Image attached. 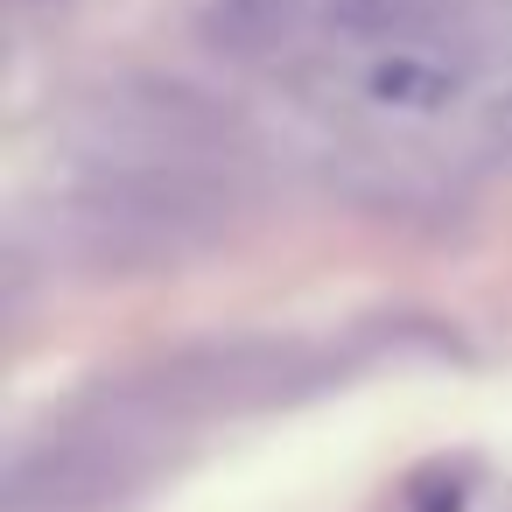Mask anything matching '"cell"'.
Listing matches in <instances>:
<instances>
[{
  "mask_svg": "<svg viewBox=\"0 0 512 512\" xmlns=\"http://www.w3.org/2000/svg\"><path fill=\"white\" fill-rule=\"evenodd\" d=\"M316 22L337 43L386 50V43H428L449 29V0H323Z\"/></svg>",
  "mask_w": 512,
  "mask_h": 512,
  "instance_id": "obj_5",
  "label": "cell"
},
{
  "mask_svg": "<svg viewBox=\"0 0 512 512\" xmlns=\"http://www.w3.org/2000/svg\"><path fill=\"white\" fill-rule=\"evenodd\" d=\"M456 505H463V484H442V477H435V484L414 491V512H456Z\"/></svg>",
  "mask_w": 512,
  "mask_h": 512,
  "instance_id": "obj_6",
  "label": "cell"
},
{
  "mask_svg": "<svg viewBox=\"0 0 512 512\" xmlns=\"http://www.w3.org/2000/svg\"><path fill=\"white\" fill-rule=\"evenodd\" d=\"M358 99L379 113H449L470 92V64L442 50V36L428 43H386L358 57Z\"/></svg>",
  "mask_w": 512,
  "mask_h": 512,
  "instance_id": "obj_3",
  "label": "cell"
},
{
  "mask_svg": "<svg viewBox=\"0 0 512 512\" xmlns=\"http://www.w3.org/2000/svg\"><path fill=\"white\" fill-rule=\"evenodd\" d=\"M85 155H197V162H239L246 127L225 99H211L190 78L127 71L92 92L85 106Z\"/></svg>",
  "mask_w": 512,
  "mask_h": 512,
  "instance_id": "obj_2",
  "label": "cell"
},
{
  "mask_svg": "<svg viewBox=\"0 0 512 512\" xmlns=\"http://www.w3.org/2000/svg\"><path fill=\"white\" fill-rule=\"evenodd\" d=\"M190 22L225 64H267L309 29V0H190Z\"/></svg>",
  "mask_w": 512,
  "mask_h": 512,
  "instance_id": "obj_4",
  "label": "cell"
},
{
  "mask_svg": "<svg viewBox=\"0 0 512 512\" xmlns=\"http://www.w3.org/2000/svg\"><path fill=\"white\" fill-rule=\"evenodd\" d=\"M491 134H505V141H512V92L491 106Z\"/></svg>",
  "mask_w": 512,
  "mask_h": 512,
  "instance_id": "obj_7",
  "label": "cell"
},
{
  "mask_svg": "<svg viewBox=\"0 0 512 512\" xmlns=\"http://www.w3.org/2000/svg\"><path fill=\"white\" fill-rule=\"evenodd\" d=\"M239 218V169L197 155H85L43 204L50 260L85 274H155L211 253Z\"/></svg>",
  "mask_w": 512,
  "mask_h": 512,
  "instance_id": "obj_1",
  "label": "cell"
}]
</instances>
